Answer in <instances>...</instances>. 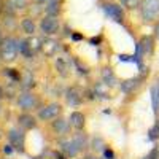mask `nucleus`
I'll return each mask as SVG.
<instances>
[{
	"instance_id": "obj_9",
	"label": "nucleus",
	"mask_w": 159,
	"mask_h": 159,
	"mask_svg": "<svg viewBox=\"0 0 159 159\" xmlns=\"http://www.w3.org/2000/svg\"><path fill=\"white\" fill-rule=\"evenodd\" d=\"M137 45H139V48H140L142 56H143V54H151L153 49H154V40H153V37H150V35H145V37L140 38V42H139Z\"/></svg>"
},
{
	"instance_id": "obj_38",
	"label": "nucleus",
	"mask_w": 159,
	"mask_h": 159,
	"mask_svg": "<svg viewBox=\"0 0 159 159\" xmlns=\"http://www.w3.org/2000/svg\"><path fill=\"white\" fill-rule=\"evenodd\" d=\"M2 96H3V89L0 88V99H2Z\"/></svg>"
},
{
	"instance_id": "obj_29",
	"label": "nucleus",
	"mask_w": 159,
	"mask_h": 159,
	"mask_svg": "<svg viewBox=\"0 0 159 159\" xmlns=\"http://www.w3.org/2000/svg\"><path fill=\"white\" fill-rule=\"evenodd\" d=\"M73 64L76 65V69H78V72H80V73L88 75V69L84 67V65H81V64H80V61H78V59H73Z\"/></svg>"
},
{
	"instance_id": "obj_4",
	"label": "nucleus",
	"mask_w": 159,
	"mask_h": 159,
	"mask_svg": "<svg viewBox=\"0 0 159 159\" xmlns=\"http://www.w3.org/2000/svg\"><path fill=\"white\" fill-rule=\"evenodd\" d=\"M40 27L46 35H54L59 32V19L56 16L46 15L42 21H40Z\"/></svg>"
},
{
	"instance_id": "obj_33",
	"label": "nucleus",
	"mask_w": 159,
	"mask_h": 159,
	"mask_svg": "<svg viewBox=\"0 0 159 159\" xmlns=\"http://www.w3.org/2000/svg\"><path fill=\"white\" fill-rule=\"evenodd\" d=\"M118 57H119V61H123V62H132V56H127V54H119Z\"/></svg>"
},
{
	"instance_id": "obj_8",
	"label": "nucleus",
	"mask_w": 159,
	"mask_h": 159,
	"mask_svg": "<svg viewBox=\"0 0 159 159\" xmlns=\"http://www.w3.org/2000/svg\"><path fill=\"white\" fill-rule=\"evenodd\" d=\"M65 99H67V102L70 105H73V107H78V105H81L83 102V91L80 88H70L67 89V92H65Z\"/></svg>"
},
{
	"instance_id": "obj_40",
	"label": "nucleus",
	"mask_w": 159,
	"mask_h": 159,
	"mask_svg": "<svg viewBox=\"0 0 159 159\" xmlns=\"http://www.w3.org/2000/svg\"><path fill=\"white\" fill-rule=\"evenodd\" d=\"M0 13H2V3H0Z\"/></svg>"
},
{
	"instance_id": "obj_5",
	"label": "nucleus",
	"mask_w": 159,
	"mask_h": 159,
	"mask_svg": "<svg viewBox=\"0 0 159 159\" xmlns=\"http://www.w3.org/2000/svg\"><path fill=\"white\" fill-rule=\"evenodd\" d=\"M59 113H61V105L56 103V102H52V103L46 105V107L40 108V111H38V118H40V119H43V121H48V119H56Z\"/></svg>"
},
{
	"instance_id": "obj_6",
	"label": "nucleus",
	"mask_w": 159,
	"mask_h": 159,
	"mask_svg": "<svg viewBox=\"0 0 159 159\" xmlns=\"http://www.w3.org/2000/svg\"><path fill=\"white\" fill-rule=\"evenodd\" d=\"M8 139H10V143L13 145V148L18 150V151H24V147H25V137L22 134V130L19 129H11L8 132Z\"/></svg>"
},
{
	"instance_id": "obj_32",
	"label": "nucleus",
	"mask_w": 159,
	"mask_h": 159,
	"mask_svg": "<svg viewBox=\"0 0 159 159\" xmlns=\"http://www.w3.org/2000/svg\"><path fill=\"white\" fill-rule=\"evenodd\" d=\"M70 37H72V40H73V42H81V40H83V34H78V32H73V34H70Z\"/></svg>"
},
{
	"instance_id": "obj_22",
	"label": "nucleus",
	"mask_w": 159,
	"mask_h": 159,
	"mask_svg": "<svg viewBox=\"0 0 159 159\" xmlns=\"http://www.w3.org/2000/svg\"><path fill=\"white\" fill-rule=\"evenodd\" d=\"M148 139H150L151 142H156V140L159 139V119L153 124V127L148 130Z\"/></svg>"
},
{
	"instance_id": "obj_14",
	"label": "nucleus",
	"mask_w": 159,
	"mask_h": 159,
	"mask_svg": "<svg viewBox=\"0 0 159 159\" xmlns=\"http://www.w3.org/2000/svg\"><path fill=\"white\" fill-rule=\"evenodd\" d=\"M19 52L24 56V57H32L34 56V49L29 43V40H19Z\"/></svg>"
},
{
	"instance_id": "obj_27",
	"label": "nucleus",
	"mask_w": 159,
	"mask_h": 159,
	"mask_svg": "<svg viewBox=\"0 0 159 159\" xmlns=\"http://www.w3.org/2000/svg\"><path fill=\"white\" fill-rule=\"evenodd\" d=\"M56 67H57V70H59L62 75L67 73V72H65V70H67V65H65L64 59H57V61H56Z\"/></svg>"
},
{
	"instance_id": "obj_18",
	"label": "nucleus",
	"mask_w": 159,
	"mask_h": 159,
	"mask_svg": "<svg viewBox=\"0 0 159 159\" xmlns=\"http://www.w3.org/2000/svg\"><path fill=\"white\" fill-rule=\"evenodd\" d=\"M42 48L46 51L48 56H54V52H56V49H57V43L52 42V40H46V42H43V46H42Z\"/></svg>"
},
{
	"instance_id": "obj_37",
	"label": "nucleus",
	"mask_w": 159,
	"mask_h": 159,
	"mask_svg": "<svg viewBox=\"0 0 159 159\" xmlns=\"http://www.w3.org/2000/svg\"><path fill=\"white\" fill-rule=\"evenodd\" d=\"M2 42H3V38H2V30H0V45H2Z\"/></svg>"
},
{
	"instance_id": "obj_34",
	"label": "nucleus",
	"mask_w": 159,
	"mask_h": 159,
	"mask_svg": "<svg viewBox=\"0 0 159 159\" xmlns=\"http://www.w3.org/2000/svg\"><path fill=\"white\" fill-rule=\"evenodd\" d=\"M3 153H5V154H11V153H13V145H11V143L3 147Z\"/></svg>"
},
{
	"instance_id": "obj_16",
	"label": "nucleus",
	"mask_w": 159,
	"mask_h": 159,
	"mask_svg": "<svg viewBox=\"0 0 159 159\" xmlns=\"http://www.w3.org/2000/svg\"><path fill=\"white\" fill-rule=\"evenodd\" d=\"M21 27H22V30L25 34H29V35H34L35 34V29H37L34 19H30V18H24L22 22H21Z\"/></svg>"
},
{
	"instance_id": "obj_13",
	"label": "nucleus",
	"mask_w": 159,
	"mask_h": 159,
	"mask_svg": "<svg viewBox=\"0 0 159 159\" xmlns=\"http://www.w3.org/2000/svg\"><path fill=\"white\" fill-rule=\"evenodd\" d=\"M70 124L75 127V129H83L84 127V115L80 113V111H73L70 115Z\"/></svg>"
},
{
	"instance_id": "obj_1",
	"label": "nucleus",
	"mask_w": 159,
	"mask_h": 159,
	"mask_svg": "<svg viewBox=\"0 0 159 159\" xmlns=\"http://www.w3.org/2000/svg\"><path fill=\"white\" fill-rule=\"evenodd\" d=\"M19 51V42L13 37L3 38L2 45H0V57H2L5 62H13L18 56Z\"/></svg>"
},
{
	"instance_id": "obj_26",
	"label": "nucleus",
	"mask_w": 159,
	"mask_h": 159,
	"mask_svg": "<svg viewBox=\"0 0 159 159\" xmlns=\"http://www.w3.org/2000/svg\"><path fill=\"white\" fill-rule=\"evenodd\" d=\"M143 159H159V147H154Z\"/></svg>"
},
{
	"instance_id": "obj_31",
	"label": "nucleus",
	"mask_w": 159,
	"mask_h": 159,
	"mask_svg": "<svg viewBox=\"0 0 159 159\" xmlns=\"http://www.w3.org/2000/svg\"><path fill=\"white\" fill-rule=\"evenodd\" d=\"M103 156L108 157V159H115V153H113V150H110V148H105V150H103Z\"/></svg>"
},
{
	"instance_id": "obj_24",
	"label": "nucleus",
	"mask_w": 159,
	"mask_h": 159,
	"mask_svg": "<svg viewBox=\"0 0 159 159\" xmlns=\"http://www.w3.org/2000/svg\"><path fill=\"white\" fill-rule=\"evenodd\" d=\"M5 75H8L13 81H19V80H21V75L15 69H5Z\"/></svg>"
},
{
	"instance_id": "obj_20",
	"label": "nucleus",
	"mask_w": 159,
	"mask_h": 159,
	"mask_svg": "<svg viewBox=\"0 0 159 159\" xmlns=\"http://www.w3.org/2000/svg\"><path fill=\"white\" fill-rule=\"evenodd\" d=\"M107 83H99V84H96V88H94V92H96V96H100V97H103V99H107L108 97V89H107Z\"/></svg>"
},
{
	"instance_id": "obj_7",
	"label": "nucleus",
	"mask_w": 159,
	"mask_h": 159,
	"mask_svg": "<svg viewBox=\"0 0 159 159\" xmlns=\"http://www.w3.org/2000/svg\"><path fill=\"white\" fill-rule=\"evenodd\" d=\"M18 105L22 110L29 111V110L38 107V99H37V96L32 94V92H24V94H21L19 99H18Z\"/></svg>"
},
{
	"instance_id": "obj_36",
	"label": "nucleus",
	"mask_w": 159,
	"mask_h": 159,
	"mask_svg": "<svg viewBox=\"0 0 159 159\" xmlns=\"http://www.w3.org/2000/svg\"><path fill=\"white\" fill-rule=\"evenodd\" d=\"M56 159H65V157H64L61 153H56Z\"/></svg>"
},
{
	"instance_id": "obj_39",
	"label": "nucleus",
	"mask_w": 159,
	"mask_h": 159,
	"mask_svg": "<svg viewBox=\"0 0 159 159\" xmlns=\"http://www.w3.org/2000/svg\"><path fill=\"white\" fill-rule=\"evenodd\" d=\"M35 2H38V3H43V2H45V0H35Z\"/></svg>"
},
{
	"instance_id": "obj_2",
	"label": "nucleus",
	"mask_w": 159,
	"mask_h": 159,
	"mask_svg": "<svg viewBox=\"0 0 159 159\" xmlns=\"http://www.w3.org/2000/svg\"><path fill=\"white\" fill-rule=\"evenodd\" d=\"M140 13L145 21H154L159 18V0H142Z\"/></svg>"
},
{
	"instance_id": "obj_19",
	"label": "nucleus",
	"mask_w": 159,
	"mask_h": 159,
	"mask_svg": "<svg viewBox=\"0 0 159 159\" xmlns=\"http://www.w3.org/2000/svg\"><path fill=\"white\" fill-rule=\"evenodd\" d=\"M102 78H103V83H107V84H113L116 81V76H115L111 69H103L102 70Z\"/></svg>"
},
{
	"instance_id": "obj_17",
	"label": "nucleus",
	"mask_w": 159,
	"mask_h": 159,
	"mask_svg": "<svg viewBox=\"0 0 159 159\" xmlns=\"http://www.w3.org/2000/svg\"><path fill=\"white\" fill-rule=\"evenodd\" d=\"M139 84H140V78H132V80H127V81L121 83V89L124 92H132Z\"/></svg>"
},
{
	"instance_id": "obj_28",
	"label": "nucleus",
	"mask_w": 159,
	"mask_h": 159,
	"mask_svg": "<svg viewBox=\"0 0 159 159\" xmlns=\"http://www.w3.org/2000/svg\"><path fill=\"white\" fill-rule=\"evenodd\" d=\"M27 5V0H11V7L15 8H24Z\"/></svg>"
},
{
	"instance_id": "obj_30",
	"label": "nucleus",
	"mask_w": 159,
	"mask_h": 159,
	"mask_svg": "<svg viewBox=\"0 0 159 159\" xmlns=\"http://www.w3.org/2000/svg\"><path fill=\"white\" fill-rule=\"evenodd\" d=\"M89 43H91L92 46H97V45H100V43H102V35H97V37H92V38L89 40Z\"/></svg>"
},
{
	"instance_id": "obj_15",
	"label": "nucleus",
	"mask_w": 159,
	"mask_h": 159,
	"mask_svg": "<svg viewBox=\"0 0 159 159\" xmlns=\"http://www.w3.org/2000/svg\"><path fill=\"white\" fill-rule=\"evenodd\" d=\"M52 129H54V132H57V134H65V132L69 130V121H65L64 118H59L52 123Z\"/></svg>"
},
{
	"instance_id": "obj_3",
	"label": "nucleus",
	"mask_w": 159,
	"mask_h": 159,
	"mask_svg": "<svg viewBox=\"0 0 159 159\" xmlns=\"http://www.w3.org/2000/svg\"><path fill=\"white\" fill-rule=\"evenodd\" d=\"M103 11H105V15H107L110 19H113L115 22H118V24L124 22V11H123L121 5L108 2V3L103 5Z\"/></svg>"
},
{
	"instance_id": "obj_21",
	"label": "nucleus",
	"mask_w": 159,
	"mask_h": 159,
	"mask_svg": "<svg viewBox=\"0 0 159 159\" xmlns=\"http://www.w3.org/2000/svg\"><path fill=\"white\" fill-rule=\"evenodd\" d=\"M59 2L57 0H51V2L48 3V7H46V13L48 15H51V16H57L59 15Z\"/></svg>"
},
{
	"instance_id": "obj_35",
	"label": "nucleus",
	"mask_w": 159,
	"mask_h": 159,
	"mask_svg": "<svg viewBox=\"0 0 159 159\" xmlns=\"http://www.w3.org/2000/svg\"><path fill=\"white\" fill-rule=\"evenodd\" d=\"M154 34H156V38H159V24L156 25V29H154Z\"/></svg>"
},
{
	"instance_id": "obj_11",
	"label": "nucleus",
	"mask_w": 159,
	"mask_h": 159,
	"mask_svg": "<svg viewBox=\"0 0 159 159\" xmlns=\"http://www.w3.org/2000/svg\"><path fill=\"white\" fill-rule=\"evenodd\" d=\"M150 94H151L153 111L157 115V113H159V78L153 83V86H151V89H150Z\"/></svg>"
},
{
	"instance_id": "obj_25",
	"label": "nucleus",
	"mask_w": 159,
	"mask_h": 159,
	"mask_svg": "<svg viewBox=\"0 0 159 159\" xmlns=\"http://www.w3.org/2000/svg\"><path fill=\"white\" fill-rule=\"evenodd\" d=\"M73 140H75V143L80 147V150L86 147V137H84V135H81V134H76V137H75Z\"/></svg>"
},
{
	"instance_id": "obj_41",
	"label": "nucleus",
	"mask_w": 159,
	"mask_h": 159,
	"mask_svg": "<svg viewBox=\"0 0 159 159\" xmlns=\"http://www.w3.org/2000/svg\"><path fill=\"white\" fill-rule=\"evenodd\" d=\"M103 159H108V157H103Z\"/></svg>"
},
{
	"instance_id": "obj_23",
	"label": "nucleus",
	"mask_w": 159,
	"mask_h": 159,
	"mask_svg": "<svg viewBox=\"0 0 159 159\" xmlns=\"http://www.w3.org/2000/svg\"><path fill=\"white\" fill-rule=\"evenodd\" d=\"M123 7H126L127 10H135V8H140L142 5V0H121Z\"/></svg>"
},
{
	"instance_id": "obj_10",
	"label": "nucleus",
	"mask_w": 159,
	"mask_h": 159,
	"mask_svg": "<svg viewBox=\"0 0 159 159\" xmlns=\"http://www.w3.org/2000/svg\"><path fill=\"white\" fill-rule=\"evenodd\" d=\"M61 147H62V151L65 156H69V157H75L80 151V147L75 143V140H65L61 143Z\"/></svg>"
},
{
	"instance_id": "obj_12",
	"label": "nucleus",
	"mask_w": 159,
	"mask_h": 159,
	"mask_svg": "<svg viewBox=\"0 0 159 159\" xmlns=\"http://www.w3.org/2000/svg\"><path fill=\"white\" fill-rule=\"evenodd\" d=\"M18 121H19V126L22 127V129H34L35 126H37V121H35V118L32 116V115H29V113H22V115H19V118H18Z\"/></svg>"
}]
</instances>
